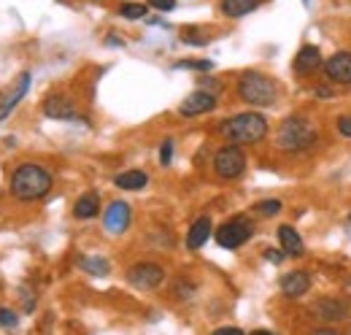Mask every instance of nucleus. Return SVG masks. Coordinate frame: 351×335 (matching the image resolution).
Masks as SVG:
<instances>
[{"mask_svg": "<svg viewBox=\"0 0 351 335\" xmlns=\"http://www.w3.org/2000/svg\"><path fill=\"white\" fill-rule=\"evenodd\" d=\"M51 189V173L44 165L25 163L11 176V195L16 200H41Z\"/></svg>", "mask_w": 351, "mask_h": 335, "instance_id": "obj_1", "label": "nucleus"}, {"mask_svg": "<svg viewBox=\"0 0 351 335\" xmlns=\"http://www.w3.org/2000/svg\"><path fill=\"white\" fill-rule=\"evenodd\" d=\"M219 132L230 143H235V146H241V143H260L267 135V119H265L263 114H257V111L235 114L227 122H221Z\"/></svg>", "mask_w": 351, "mask_h": 335, "instance_id": "obj_2", "label": "nucleus"}, {"mask_svg": "<svg viewBox=\"0 0 351 335\" xmlns=\"http://www.w3.org/2000/svg\"><path fill=\"white\" fill-rule=\"evenodd\" d=\"M316 141V127L308 122L306 117H289L278 127L276 143L284 152H306Z\"/></svg>", "mask_w": 351, "mask_h": 335, "instance_id": "obj_3", "label": "nucleus"}, {"mask_svg": "<svg viewBox=\"0 0 351 335\" xmlns=\"http://www.w3.org/2000/svg\"><path fill=\"white\" fill-rule=\"evenodd\" d=\"M238 95L249 103V106H270L278 95L276 82L270 76H265L260 71H246L238 79Z\"/></svg>", "mask_w": 351, "mask_h": 335, "instance_id": "obj_4", "label": "nucleus"}, {"mask_svg": "<svg viewBox=\"0 0 351 335\" xmlns=\"http://www.w3.org/2000/svg\"><path fill=\"white\" fill-rule=\"evenodd\" d=\"M252 233H254L252 219L241 213V216L224 222L219 230H217V244H219L221 249H238V246H243L252 238Z\"/></svg>", "mask_w": 351, "mask_h": 335, "instance_id": "obj_5", "label": "nucleus"}, {"mask_svg": "<svg viewBox=\"0 0 351 335\" xmlns=\"http://www.w3.org/2000/svg\"><path fill=\"white\" fill-rule=\"evenodd\" d=\"M214 170H217L219 178H238L246 170V154L235 143L221 146L219 152L214 154Z\"/></svg>", "mask_w": 351, "mask_h": 335, "instance_id": "obj_6", "label": "nucleus"}, {"mask_svg": "<svg viewBox=\"0 0 351 335\" xmlns=\"http://www.w3.org/2000/svg\"><path fill=\"white\" fill-rule=\"evenodd\" d=\"M128 281L135 290H154L165 281V270L154 262H138L128 270Z\"/></svg>", "mask_w": 351, "mask_h": 335, "instance_id": "obj_7", "label": "nucleus"}, {"mask_svg": "<svg viewBox=\"0 0 351 335\" xmlns=\"http://www.w3.org/2000/svg\"><path fill=\"white\" fill-rule=\"evenodd\" d=\"M130 219H132V211L125 200H114L106 213H103V227L114 235H122L128 227H130Z\"/></svg>", "mask_w": 351, "mask_h": 335, "instance_id": "obj_8", "label": "nucleus"}, {"mask_svg": "<svg viewBox=\"0 0 351 335\" xmlns=\"http://www.w3.org/2000/svg\"><path fill=\"white\" fill-rule=\"evenodd\" d=\"M214 108H217V97L211 92H206V89H197V92L184 97L178 111H181V117H200V114H208Z\"/></svg>", "mask_w": 351, "mask_h": 335, "instance_id": "obj_9", "label": "nucleus"}, {"mask_svg": "<svg viewBox=\"0 0 351 335\" xmlns=\"http://www.w3.org/2000/svg\"><path fill=\"white\" fill-rule=\"evenodd\" d=\"M324 76L335 84H351V51H338L324 62Z\"/></svg>", "mask_w": 351, "mask_h": 335, "instance_id": "obj_10", "label": "nucleus"}, {"mask_svg": "<svg viewBox=\"0 0 351 335\" xmlns=\"http://www.w3.org/2000/svg\"><path fill=\"white\" fill-rule=\"evenodd\" d=\"M319 68H324L322 51H319L316 46L306 43V46L298 51V57H295V62H292V71H295L298 76H311V73H316Z\"/></svg>", "mask_w": 351, "mask_h": 335, "instance_id": "obj_11", "label": "nucleus"}, {"mask_svg": "<svg viewBox=\"0 0 351 335\" xmlns=\"http://www.w3.org/2000/svg\"><path fill=\"white\" fill-rule=\"evenodd\" d=\"M44 114L49 119H76V106L65 95H49L44 100Z\"/></svg>", "mask_w": 351, "mask_h": 335, "instance_id": "obj_12", "label": "nucleus"}, {"mask_svg": "<svg viewBox=\"0 0 351 335\" xmlns=\"http://www.w3.org/2000/svg\"><path fill=\"white\" fill-rule=\"evenodd\" d=\"M27 86H30V73L25 71V73H19V79L14 84V89L5 95V97H0V122L14 111V106L25 97V92H27Z\"/></svg>", "mask_w": 351, "mask_h": 335, "instance_id": "obj_13", "label": "nucleus"}, {"mask_svg": "<svg viewBox=\"0 0 351 335\" xmlns=\"http://www.w3.org/2000/svg\"><path fill=\"white\" fill-rule=\"evenodd\" d=\"M311 290V276L306 270H292L287 276H281V292L287 297H303Z\"/></svg>", "mask_w": 351, "mask_h": 335, "instance_id": "obj_14", "label": "nucleus"}, {"mask_svg": "<svg viewBox=\"0 0 351 335\" xmlns=\"http://www.w3.org/2000/svg\"><path fill=\"white\" fill-rule=\"evenodd\" d=\"M278 244H281L284 254H289V257H300L306 251V244H303L300 233L292 224H281L278 227Z\"/></svg>", "mask_w": 351, "mask_h": 335, "instance_id": "obj_15", "label": "nucleus"}, {"mask_svg": "<svg viewBox=\"0 0 351 335\" xmlns=\"http://www.w3.org/2000/svg\"><path fill=\"white\" fill-rule=\"evenodd\" d=\"M316 314H319V319H324V322H343V319L349 316V305L341 303V300L324 297V300L316 303Z\"/></svg>", "mask_w": 351, "mask_h": 335, "instance_id": "obj_16", "label": "nucleus"}, {"mask_svg": "<svg viewBox=\"0 0 351 335\" xmlns=\"http://www.w3.org/2000/svg\"><path fill=\"white\" fill-rule=\"evenodd\" d=\"M211 216H200V219H195V224L189 227V233H186V246L189 249H200L208 238H211Z\"/></svg>", "mask_w": 351, "mask_h": 335, "instance_id": "obj_17", "label": "nucleus"}, {"mask_svg": "<svg viewBox=\"0 0 351 335\" xmlns=\"http://www.w3.org/2000/svg\"><path fill=\"white\" fill-rule=\"evenodd\" d=\"M97 209H100L97 192H84V195L76 200V206H73V216H76V219H92V216H97Z\"/></svg>", "mask_w": 351, "mask_h": 335, "instance_id": "obj_18", "label": "nucleus"}, {"mask_svg": "<svg viewBox=\"0 0 351 335\" xmlns=\"http://www.w3.org/2000/svg\"><path fill=\"white\" fill-rule=\"evenodd\" d=\"M260 3H263V0H221V11H224V16L238 19V16L252 14Z\"/></svg>", "mask_w": 351, "mask_h": 335, "instance_id": "obj_19", "label": "nucleus"}, {"mask_svg": "<svg viewBox=\"0 0 351 335\" xmlns=\"http://www.w3.org/2000/svg\"><path fill=\"white\" fill-rule=\"evenodd\" d=\"M146 181H149V176L143 170H125L114 178V184L119 189H141V187H146Z\"/></svg>", "mask_w": 351, "mask_h": 335, "instance_id": "obj_20", "label": "nucleus"}, {"mask_svg": "<svg viewBox=\"0 0 351 335\" xmlns=\"http://www.w3.org/2000/svg\"><path fill=\"white\" fill-rule=\"evenodd\" d=\"M76 262H79L82 270H87L92 276H108V270H111V265H108L106 257H79Z\"/></svg>", "mask_w": 351, "mask_h": 335, "instance_id": "obj_21", "label": "nucleus"}, {"mask_svg": "<svg viewBox=\"0 0 351 335\" xmlns=\"http://www.w3.org/2000/svg\"><path fill=\"white\" fill-rule=\"evenodd\" d=\"M119 14L128 16V19H143L146 16V3H125L119 8Z\"/></svg>", "mask_w": 351, "mask_h": 335, "instance_id": "obj_22", "label": "nucleus"}, {"mask_svg": "<svg viewBox=\"0 0 351 335\" xmlns=\"http://www.w3.org/2000/svg\"><path fill=\"white\" fill-rule=\"evenodd\" d=\"M176 68H189V71H211L214 62L211 60H178Z\"/></svg>", "mask_w": 351, "mask_h": 335, "instance_id": "obj_23", "label": "nucleus"}, {"mask_svg": "<svg viewBox=\"0 0 351 335\" xmlns=\"http://www.w3.org/2000/svg\"><path fill=\"white\" fill-rule=\"evenodd\" d=\"M16 325H19L16 314H14V311H8V308H0V327H3V330H14Z\"/></svg>", "mask_w": 351, "mask_h": 335, "instance_id": "obj_24", "label": "nucleus"}, {"mask_svg": "<svg viewBox=\"0 0 351 335\" xmlns=\"http://www.w3.org/2000/svg\"><path fill=\"white\" fill-rule=\"evenodd\" d=\"M254 211H257V213H265V216H273V213L281 211V200H263V203L254 206Z\"/></svg>", "mask_w": 351, "mask_h": 335, "instance_id": "obj_25", "label": "nucleus"}, {"mask_svg": "<svg viewBox=\"0 0 351 335\" xmlns=\"http://www.w3.org/2000/svg\"><path fill=\"white\" fill-rule=\"evenodd\" d=\"M181 38H184L186 43H192V46H203V43H206V36H203L200 30H192V27H189V30H184V33H181Z\"/></svg>", "mask_w": 351, "mask_h": 335, "instance_id": "obj_26", "label": "nucleus"}, {"mask_svg": "<svg viewBox=\"0 0 351 335\" xmlns=\"http://www.w3.org/2000/svg\"><path fill=\"white\" fill-rule=\"evenodd\" d=\"M171 160H173V141L168 138V141L162 143V149H160V163H162V165H171Z\"/></svg>", "mask_w": 351, "mask_h": 335, "instance_id": "obj_27", "label": "nucleus"}, {"mask_svg": "<svg viewBox=\"0 0 351 335\" xmlns=\"http://www.w3.org/2000/svg\"><path fill=\"white\" fill-rule=\"evenodd\" d=\"M149 5H154L157 11H173L176 0H149Z\"/></svg>", "mask_w": 351, "mask_h": 335, "instance_id": "obj_28", "label": "nucleus"}, {"mask_svg": "<svg viewBox=\"0 0 351 335\" xmlns=\"http://www.w3.org/2000/svg\"><path fill=\"white\" fill-rule=\"evenodd\" d=\"M265 259H267V262H273V265H278V262L284 259V249H281V251H278V249H267V251H265Z\"/></svg>", "mask_w": 351, "mask_h": 335, "instance_id": "obj_29", "label": "nucleus"}, {"mask_svg": "<svg viewBox=\"0 0 351 335\" xmlns=\"http://www.w3.org/2000/svg\"><path fill=\"white\" fill-rule=\"evenodd\" d=\"M338 130H341V135L351 138V117H341L338 119Z\"/></svg>", "mask_w": 351, "mask_h": 335, "instance_id": "obj_30", "label": "nucleus"}, {"mask_svg": "<svg viewBox=\"0 0 351 335\" xmlns=\"http://www.w3.org/2000/svg\"><path fill=\"white\" fill-rule=\"evenodd\" d=\"M214 335H246V333L238 330V327H219V330H214Z\"/></svg>", "mask_w": 351, "mask_h": 335, "instance_id": "obj_31", "label": "nucleus"}, {"mask_svg": "<svg viewBox=\"0 0 351 335\" xmlns=\"http://www.w3.org/2000/svg\"><path fill=\"white\" fill-rule=\"evenodd\" d=\"M308 335H341L338 330H332V327H319V330H311Z\"/></svg>", "mask_w": 351, "mask_h": 335, "instance_id": "obj_32", "label": "nucleus"}, {"mask_svg": "<svg viewBox=\"0 0 351 335\" xmlns=\"http://www.w3.org/2000/svg\"><path fill=\"white\" fill-rule=\"evenodd\" d=\"M108 46H122V38H117V36H108Z\"/></svg>", "mask_w": 351, "mask_h": 335, "instance_id": "obj_33", "label": "nucleus"}, {"mask_svg": "<svg viewBox=\"0 0 351 335\" xmlns=\"http://www.w3.org/2000/svg\"><path fill=\"white\" fill-rule=\"evenodd\" d=\"M252 335H273V333H267V330H254Z\"/></svg>", "mask_w": 351, "mask_h": 335, "instance_id": "obj_34", "label": "nucleus"}, {"mask_svg": "<svg viewBox=\"0 0 351 335\" xmlns=\"http://www.w3.org/2000/svg\"><path fill=\"white\" fill-rule=\"evenodd\" d=\"M346 233L351 235V216H349V222H346Z\"/></svg>", "mask_w": 351, "mask_h": 335, "instance_id": "obj_35", "label": "nucleus"}, {"mask_svg": "<svg viewBox=\"0 0 351 335\" xmlns=\"http://www.w3.org/2000/svg\"><path fill=\"white\" fill-rule=\"evenodd\" d=\"M306 3H308V0H306Z\"/></svg>", "mask_w": 351, "mask_h": 335, "instance_id": "obj_36", "label": "nucleus"}]
</instances>
